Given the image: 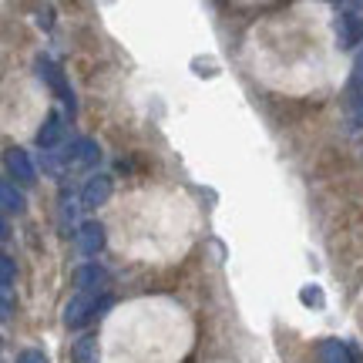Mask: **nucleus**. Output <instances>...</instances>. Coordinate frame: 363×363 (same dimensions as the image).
Wrapping results in <instances>:
<instances>
[{
	"label": "nucleus",
	"mask_w": 363,
	"mask_h": 363,
	"mask_svg": "<svg viewBox=\"0 0 363 363\" xmlns=\"http://www.w3.org/2000/svg\"><path fill=\"white\" fill-rule=\"evenodd\" d=\"M108 306H111V296L98 299V293H74L65 306V323L71 326V330H81V326H88L94 316H101V310H108Z\"/></svg>",
	"instance_id": "1"
},
{
	"label": "nucleus",
	"mask_w": 363,
	"mask_h": 363,
	"mask_svg": "<svg viewBox=\"0 0 363 363\" xmlns=\"http://www.w3.org/2000/svg\"><path fill=\"white\" fill-rule=\"evenodd\" d=\"M337 38L340 48H353L363 40V7L360 4H340L337 7Z\"/></svg>",
	"instance_id": "2"
},
{
	"label": "nucleus",
	"mask_w": 363,
	"mask_h": 363,
	"mask_svg": "<svg viewBox=\"0 0 363 363\" xmlns=\"http://www.w3.org/2000/svg\"><path fill=\"white\" fill-rule=\"evenodd\" d=\"M61 155H65L67 172H84L101 162V148H98V142H91V138H74Z\"/></svg>",
	"instance_id": "3"
},
{
	"label": "nucleus",
	"mask_w": 363,
	"mask_h": 363,
	"mask_svg": "<svg viewBox=\"0 0 363 363\" xmlns=\"http://www.w3.org/2000/svg\"><path fill=\"white\" fill-rule=\"evenodd\" d=\"M38 74L44 81H48V88L61 98V101L67 104V111H74V94H71V88H67V78H65V71L54 65L51 57H38Z\"/></svg>",
	"instance_id": "4"
},
{
	"label": "nucleus",
	"mask_w": 363,
	"mask_h": 363,
	"mask_svg": "<svg viewBox=\"0 0 363 363\" xmlns=\"http://www.w3.org/2000/svg\"><path fill=\"white\" fill-rule=\"evenodd\" d=\"M111 175H91L88 182H84V189H81V208H98V206H104L108 199H111Z\"/></svg>",
	"instance_id": "5"
},
{
	"label": "nucleus",
	"mask_w": 363,
	"mask_h": 363,
	"mask_svg": "<svg viewBox=\"0 0 363 363\" xmlns=\"http://www.w3.org/2000/svg\"><path fill=\"white\" fill-rule=\"evenodd\" d=\"M7 172L11 179H17L21 185H34L38 182V172H34V162L24 148H7Z\"/></svg>",
	"instance_id": "6"
},
{
	"label": "nucleus",
	"mask_w": 363,
	"mask_h": 363,
	"mask_svg": "<svg viewBox=\"0 0 363 363\" xmlns=\"http://www.w3.org/2000/svg\"><path fill=\"white\" fill-rule=\"evenodd\" d=\"M104 283H108V269L98 266V262H84V266L74 269V286H78V293H98Z\"/></svg>",
	"instance_id": "7"
},
{
	"label": "nucleus",
	"mask_w": 363,
	"mask_h": 363,
	"mask_svg": "<svg viewBox=\"0 0 363 363\" xmlns=\"http://www.w3.org/2000/svg\"><path fill=\"white\" fill-rule=\"evenodd\" d=\"M61 135H65V115L61 111H48V118H44V125L38 131L40 152H54L57 142H61Z\"/></svg>",
	"instance_id": "8"
},
{
	"label": "nucleus",
	"mask_w": 363,
	"mask_h": 363,
	"mask_svg": "<svg viewBox=\"0 0 363 363\" xmlns=\"http://www.w3.org/2000/svg\"><path fill=\"white\" fill-rule=\"evenodd\" d=\"M74 239H78V249L84 256H98L104 249V225L101 222H84L78 233H74Z\"/></svg>",
	"instance_id": "9"
},
{
	"label": "nucleus",
	"mask_w": 363,
	"mask_h": 363,
	"mask_svg": "<svg viewBox=\"0 0 363 363\" xmlns=\"http://www.w3.org/2000/svg\"><path fill=\"white\" fill-rule=\"evenodd\" d=\"M320 363H360V353L347 347L343 340H323L320 343Z\"/></svg>",
	"instance_id": "10"
},
{
	"label": "nucleus",
	"mask_w": 363,
	"mask_h": 363,
	"mask_svg": "<svg viewBox=\"0 0 363 363\" xmlns=\"http://www.w3.org/2000/svg\"><path fill=\"white\" fill-rule=\"evenodd\" d=\"M71 363H98V337H81L71 347Z\"/></svg>",
	"instance_id": "11"
},
{
	"label": "nucleus",
	"mask_w": 363,
	"mask_h": 363,
	"mask_svg": "<svg viewBox=\"0 0 363 363\" xmlns=\"http://www.w3.org/2000/svg\"><path fill=\"white\" fill-rule=\"evenodd\" d=\"M40 169L48 172L51 179H65V175H67L65 155H57V152H40Z\"/></svg>",
	"instance_id": "12"
},
{
	"label": "nucleus",
	"mask_w": 363,
	"mask_h": 363,
	"mask_svg": "<svg viewBox=\"0 0 363 363\" xmlns=\"http://www.w3.org/2000/svg\"><path fill=\"white\" fill-rule=\"evenodd\" d=\"M0 195H4V208H7V212H17V216H21V212L27 208L24 195H21L17 189H13V182H4V189H0Z\"/></svg>",
	"instance_id": "13"
},
{
	"label": "nucleus",
	"mask_w": 363,
	"mask_h": 363,
	"mask_svg": "<svg viewBox=\"0 0 363 363\" xmlns=\"http://www.w3.org/2000/svg\"><path fill=\"white\" fill-rule=\"evenodd\" d=\"M13 276H17V269H13V259L7 256V252H4V256H0V286H4V293H11Z\"/></svg>",
	"instance_id": "14"
},
{
	"label": "nucleus",
	"mask_w": 363,
	"mask_h": 363,
	"mask_svg": "<svg viewBox=\"0 0 363 363\" xmlns=\"http://www.w3.org/2000/svg\"><path fill=\"white\" fill-rule=\"evenodd\" d=\"M350 91H363V51L353 61V74H350Z\"/></svg>",
	"instance_id": "15"
},
{
	"label": "nucleus",
	"mask_w": 363,
	"mask_h": 363,
	"mask_svg": "<svg viewBox=\"0 0 363 363\" xmlns=\"http://www.w3.org/2000/svg\"><path fill=\"white\" fill-rule=\"evenodd\" d=\"M17 363H48V357H44V350H21Z\"/></svg>",
	"instance_id": "16"
},
{
	"label": "nucleus",
	"mask_w": 363,
	"mask_h": 363,
	"mask_svg": "<svg viewBox=\"0 0 363 363\" xmlns=\"http://www.w3.org/2000/svg\"><path fill=\"white\" fill-rule=\"evenodd\" d=\"M350 128H363V98L357 101V108L350 111Z\"/></svg>",
	"instance_id": "17"
},
{
	"label": "nucleus",
	"mask_w": 363,
	"mask_h": 363,
	"mask_svg": "<svg viewBox=\"0 0 363 363\" xmlns=\"http://www.w3.org/2000/svg\"><path fill=\"white\" fill-rule=\"evenodd\" d=\"M0 310H4V320H7V316L13 313V299H11V293H4V306H0Z\"/></svg>",
	"instance_id": "18"
},
{
	"label": "nucleus",
	"mask_w": 363,
	"mask_h": 363,
	"mask_svg": "<svg viewBox=\"0 0 363 363\" xmlns=\"http://www.w3.org/2000/svg\"><path fill=\"white\" fill-rule=\"evenodd\" d=\"M303 303H323V296H320V293H316V289H306V293H303Z\"/></svg>",
	"instance_id": "19"
}]
</instances>
